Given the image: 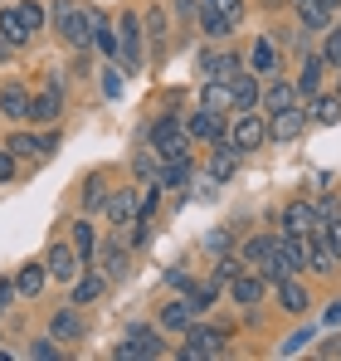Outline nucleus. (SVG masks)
I'll use <instances>...</instances> for the list:
<instances>
[{
  "mask_svg": "<svg viewBox=\"0 0 341 361\" xmlns=\"http://www.w3.org/2000/svg\"><path fill=\"white\" fill-rule=\"evenodd\" d=\"M137 205H142V190H137V185H117V190H108V205H103V210H108L113 225H122V220L137 215Z\"/></svg>",
  "mask_w": 341,
  "mask_h": 361,
  "instance_id": "6ab92c4d",
  "label": "nucleus"
},
{
  "mask_svg": "<svg viewBox=\"0 0 341 361\" xmlns=\"http://www.w3.org/2000/svg\"><path fill=\"white\" fill-rule=\"evenodd\" d=\"M317 230V205L312 200H287L283 205V235H312Z\"/></svg>",
  "mask_w": 341,
  "mask_h": 361,
  "instance_id": "9b49d317",
  "label": "nucleus"
},
{
  "mask_svg": "<svg viewBox=\"0 0 341 361\" xmlns=\"http://www.w3.org/2000/svg\"><path fill=\"white\" fill-rule=\"evenodd\" d=\"M78 205H83V215H98V210L108 205V176H103V171L83 176V185H78Z\"/></svg>",
  "mask_w": 341,
  "mask_h": 361,
  "instance_id": "4be33fe9",
  "label": "nucleus"
},
{
  "mask_svg": "<svg viewBox=\"0 0 341 361\" xmlns=\"http://www.w3.org/2000/svg\"><path fill=\"white\" fill-rule=\"evenodd\" d=\"M147 147L161 157V161H175V157H190V132H185V122L175 118V113H166V118H156L151 127H147Z\"/></svg>",
  "mask_w": 341,
  "mask_h": 361,
  "instance_id": "7ed1b4c3",
  "label": "nucleus"
},
{
  "mask_svg": "<svg viewBox=\"0 0 341 361\" xmlns=\"http://www.w3.org/2000/svg\"><path fill=\"white\" fill-rule=\"evenodd\" d=\"M142 39H147L142 15H137V10H122V15H117V68H122V73H147Z\"/></svg>",
  "mask_w": 341,
  "mask_h": 361,
  "instance_id": "f03ea898",
  "label": "nucleus"
},
{
  "mask_svg": "<svg viewBox=\"0 0 341 361\" xmlns=\"http://www.w3.org/2000/svg\"><path fill=\"white\" fill-rule=\"evenodd\" d=\"M49 20H54L58 39L68 49H93V10H83L78 0H54L49 5Z\"/></svg>",
  "mask_w": 341,
  "mask_h": 361,
  "instance_id": "f257e3e1",
  "label": "nucleus"
},
{
  "mask_svg": "<svg viewBox=\"0 0 341 361\" xmlns=\"http://www.w3.org/2000/svg\"><path fill=\"white\" fill-rule=\"evenodd\" d=\"M166 283L175 288V293H190V274H185V269H170V274H166Z\"/></svg>",
  "mask_w": 341,
  "mask_h": 361,
  "instance_id": "de8ad7c7",
  "label": "nucleus"
},
{
  "mask_svg": "<svg viewBox=\"0 0 341 361\" xmlns=\"http://www.w3.org/2000/svg\"><path fill=\"white\" fill-rule=\"evenodd\" d=\"M10 59H15V49H10V44L0 39V63H10Z\"/></svg>",
  "mask_w": 341,
  "mask_h": 361,
  "instance_id": "5fc2aeb1",
  "label": "nucleus"
},
{
  "mask_svg": "<svg viewBox=\"0 0 341 361\" xmlns=\"http://www.w3.org/2000/svg\"><path fill=\"white\" fill-rule=\"evenodd\" d=\"M322 59L332 63V68H341V20L327 30V44H322Z\"/></svg>",
  "mask_w": 341,
  "mask_h": 361,
  "instance_id": "ea45409f",
  "label": "nucleus"
},
{
  "mask_svg": "<svg viewBox=\"0 0 341 361\" xmlns=\"http://www.w3.org/2000/svg\"><path fill=\"white\" fill-rule=\"evenodd\" d=\"M229 88H234V108H239V113L259 108V98H264V83H259V73H254V68H239V73L229 78Z\"/></svg>",
  "mask_w": 341,
  "mask_h": 361,
  "instance_id": "2eb2a0df",
  "label": "nucleus"
},
{
  "mask_svg": "<svg viewBox=\"0 0 341 361\" xmlns=\"http://www.w3.org/2000/svg\"><path fill=\"white\" fill-rule=\"evenodd\" d=\"M195 10H200L195 0H175V20H180V25H190V20H195Z\"/></svg>",
  "mask_w": 341,
  "mask_h": 361,
  "instance_id": "09e8293b",
  "label": "nucleus"
},
{
  "mask_svg": "<svg viewBox=\"0 0 341 361\" xmlns=\"http://www.w3.org/2000/svg\"><path fill=\"white\" fill-rule=\"evenodd\" d=\"M35 142H39V157H54V152H58V127H54V132H39Z\"/></svg>",
  "mask_w": 341,
  "mask_h": 361,
  "instance_id": "a18cd8bd",
  "label": "nucleus"
},
{
  "mask_svg": "<svg viewBox=\"0 0 341 361\" xmlns=\"http://www.w3.org/2000/svg\"><path fill=\"white\" fill-rule=\"evenodd\" d=\"M317 5H322L327 15H341V0H317Z\"/></svg>",
  "mask_w": 341,
  "mask_h": 361,
  "instance_id": "864d4df0",
  "label": "nucleus"
},
{
  "mask_svg": "<svg viewBox=\"0 0 341 361\" xmlns=\"http://www.w3.org/2000/svg\"><path fill=\"white\" fill-rule=\"evenodd\" d=\"M322 352H327V357H341V337H337V342H327Z\"/></svg>",
  "mask_w": 341,
  "mask_h": 361,
  "instance_id": "6e6d98bb",
  "label": "nucleus"
},
{
  "mask_svg": "<svg viewBox=\"0 0 341 361\" xmlns=\"http://www.w3.org/2000/svg\"><path fill=\"white\" fill-rule=\"evenodd\" d=\"M225 142L239 152V157H249V152H259V147H268V118L264 113H234L225 127Z\"/></svg>",
  "mask_w": 341,
  "mask_h": 361,
  "instance_id": "20e7f679",
  "label": "nucleus"
},
{
  "mask_svg": "<svg viewBox=\"0 0 341 361\" xmlns=\"http://www.w3.org/2000/svg\"><path fill=\"white\" fill-rule=\"evenodd\" d=\"M30 357H39V361H58L63 352L54 347V337H39V342H30Z\"/></svg>",
  "mask_w": 341,
  "mask_h": 361,
  "instance_id": "79ce46f5",
  "label": "nucleus"
},
{
  "mask_svg": "<svg viewBox=\"0 0 341 361\" xmlns=\"http://www.w3.org/2000/svg\"><path fill=\"white\" fill-rule=\"evenodd\" d=\"M259 103H264L268 113H287V108H302V93H297V83H292V78H283V73H273Z\"/></svg>",
  "mask_w": 341,
  "mask_h": 361,
  "instance_id": "1a4fd4ad",
  "label": "nucleus"
},
{
  "mask_svg": "<svg viewBox=\"0 0 341 361\" xmlns=\"http://www.w3.org/2000/svg\"><path fill=\"white\" fill-rule=\"evenodd\" d=\"M307 342H312V332H292V337L283 342V357H287V352H302Z\"/></svg>",
  "mask_w": 341,
  "mask_h": 361,
  "instance_id": "8fccbe9b",
  "label": "nucleus"
},
{
  "mask_svg": "<svg viewBox=\"0 0 341 361\" xmlns=\"http://www.w3.org/2000/svg\"><path fill=\"white\" fill-rule=\"evenodd\" d=\"M103 293H108V279H103V269H93V264H88V269L73 279V293H68V302H73V307H88V302L103 298Z\"/></svg>",
  "mask_w": 341,
  "mask_h": 361,
  "instance_id": "f8f14e48",
  "label": "nucleus"
},
{
  "mask_svg": "<svg viewBox=\"0 0 341 361\" xmlns=\"http://www.w3.org/2000/svg\"><path fill=\"white\" fill-rule=\"evenodd\" d=\"M30 98H35V93H30L25 83H5V88H0V118L5 122H30Z\"/></svg>",
  "mask_w": 341,
  "mask_h": 361,
  "instance_id": "4468645a",
  "label": "nucleus"
},
{
  "mask_svg": "<svg viewBox=\"0 0 341 361\" xmlns=\"http://www.w3.org/2000/svg\"><path fill=\"white\" fill-rule=\"evenodd\" d=\"M195 68H200V78H205V83H210V78H225V54H215V49H205Z\"/></svg>",
  "mask_w": 341,
  "mask_h": 361,
  "instance_id": "4c0bfd02",
  "label": "nucleus"
},
{
  "mask_svg": "<svg viewBox=\"0 0 341 361\" xmlns=\"http://www.w3.org/2000/svg\"><path fill=\"white\" fill-rule=\"evenodd\" d=\"M229 240H234L229 230H210V235H205V249H215V254H229Z\"/></svg>",
  "mask_w": 341,
  "mask_h": 361,
  "instance_id": "c03bdc74",
  "label": "nucleus"
},
{
  "mask_svg": "<svg viewBox=\"0 0 341 361\" xmlns=\"http://www.w3.org/2000/svg\"><path fill=\"white\" fill-rule=\"evenodd\" d=\"M229 298L239 302V307H244V312H249V307H254V302H264V274H259V269H254V274H249V269H244V274H239V279H229Z\"/></svg>",
  "mask_w": 341,
  "mask_h": 361,
  "instance_id": "a211bd4d",
  "label": "nucleus"
},
{
  "mask_svg": "<svg viewBox=\"0 0 341 361\" xmlns=\"http://www.w3.org/2000/svg\"><path fill=\"white\" fill-rule=\"evenodd\" d=\"M151 357H166L161 332L147 327V322H132L127 337H122V347H117V361H151Z\"/></svg>",
  "mask_w": 341,
  "mask_h": 361,
  "instance_id": "39448f33",
  "label": "nucleus"
},
{
  "mask_svg": "<svg viewBox=\"0 0 341 361\" xmlns=\"http://www.w3.org/2000/svg\"><path fill=\"white\" fill-rule=\"evenodd\" d=\"M15 10H20V25H25V30H30V39H35V35H39V30H44V25H49V10H44V5H39V0H20V5H15Z\"/></svg>",
  "mask_w": 341,
  "mask_h": 361,
  "instance_id": "e433bc0d",
  "label": "nucleus"
},
{
  "mask_svg": "<svg viewBox=\"0 0 341 361\" xmlns=\"http://www.w3.org/2000/svg\"><path fill=\"white\" fill-rule=\"evenodd\" d=\"M220 352H225V332H215V327H185V347H180L185 361H205V357H220Z\"/></svg>",
  "mask_w": 341,
  "mask_h": 361,
  "instance_id": "0eeeda50",
  "label": "nucleus"
},
{
  "mask_svg": "<svg viewBox=\"0 0 341 361\" xmlns=\"http://www.w3.org/2000/svg\"><path fill=\"white\" fill-rule=\"evenodd\" d=\"M49 337H54V342H78V337H83V322H78V307H73V302L58 307L54 317H49Z\"/></svg>",
  "mask_w": 341,
  "mask_h": 361,
  "instance_id": "cd10ccee",
  "label": "nucleus"
},
{
  "mask_svg": "<svg viewBox=\"0 0 341 361\" xmlns=\"http://www.w3.org/2000/svg\"><path fill=\"white\" fill-rule=\"evenodd\" d=\"M234 171H239V152L229 147L225 137H220V142H210V185H215V180H229Z\"/></svg>",
  "mask_w": 341,
  "mask_h": 361,
  "instance_id": "412c9836",
  "label": "nucleus"
},
{
  "mask_svg": "<svg viewBox=\"0 0 341 361\" xmlns=\"http://www.w3.org/2000/svg\"><path fill=\"white\" fill-rule=\"evenodd\" d=\"M58 113H63V88H58V78H49V88L30 98V122L49 127V122H58Z\"/></svg>",
  "mask_w": 341,
  "mask_h": 361,
  "instance_id": "9d476101",
  "label": "nucleus"
},
{
  "mask_svg": "<svg viewBox=\"0 0 341 361\" xmlns=\"http://www.w3.org/2000/svg\"><path fill=\"white\" fill-rule=\"evenodd\" d=\"M142 30H147V39H151V59L161 63L166 59V5H147L142 10Z\"/></svg>",
  "mask_w": 341,
  "mask_h": 361,
  "instance_id": "ddd939ff",
  "label": "nucleus"
},
{
  "mask_svg": "<svg viewBox=\"0 0 341 361\" xmlns=\"http://www.w3.org/2000/svg\"><path fill=\"white\" fill-rule=\"evenodd\" d=\"M322 68H327V59H322V54H312V59L297 68V78H292V83H297V93H302V98L322 93Z\"/></svg>",
  "mask_w": 341,
  "mask_h": 361,
  "instance_id": "7c9ffc66",
  "label": "nucleus"
},
{
  "mask_svg": "<svg viewBox=\"0 0 341 361\" xmlns=\"http://www.w3.org/2000/svg\"><path fill=\"white\" fill-rule=\"evenodd\" d=\"M337 98H341V83H337Z\"/></svg>",
  "mask_w": 341,
  "mask_h": 361,
  "instance_id": "4d7b16f0",
  "label": "nucleus"
},
{
  "mask_svg": "<svg viewBox=\"0 0 341 361\" xmlns=\"http://www.w3.org/2000/svg\"><path fill=\"white\" fill-rule=\"evenodd\" d=\"M93 73V59H88V49H78V59H73V78H88Z\"/></svg>",
  "mask_w": 341,
  "mask_h": 361,
  "instance_id": "3c124183",
  "label": "nucleus"
},
{
  "mask_svg": "<svg viewBox=\"0 0 341 361\" xmlns=\"http://www.w3.org/2000/svg\"><path fill=\"white\" fill-rule=\"evenodd\" d=\"M93 44H98L103 59H117V25H108L103 10H93Z\"/></svg>",
  "mask_w": 341,
  "mask_h": 361,
  "instance_id": "72a5a7b5",
  "label": "nucleus"
},
{
  "mask_svg": "<svg viewBox=\"0 0 341 361\" xmlns=\"http://www.w3.org/2000/svg\"><path fill=\"white\" fill-rule=\"evenodd\" d=\"M190 322H195V312H190L185 293H180L175 302H161V312H156V327H161V332H185Z\"/></svg>",
  "mask_w": 341,
  "mask_h": 361,
  "instance_id": "393cba45",
  "label": "nucleus"
},
{
  "mask_svg": "<svg viewBox=\"0 0 341 361\" xmlns=\"http://www.w3.org/2000/svg\"><path fill=\"white\" fill-rule=\"evenodd\" d=\"M44 283H49V269L44 264H20V274H15V293L20 298H39Z\"/></svg>",
  "mask_w": 341,
  "mask_h": 361,
  "instance_id": "c85d7f7f",
  "label": "nucleus"
},
{
  "mask_svg": "<svg viewBox=\"0 0 341 361\" xmlns=\"http://www.w3.org/2000/svg\"><path fill=\"white\" fill-rule=\"evenodd\" d=\"M249 68H254V73H264V78L283 73V63H278V44H273L268 35H259V39H254V49H249Z\"/></svg>",
  "mask_w": 341,
  "mask_h": 361,
  "instance_id": "aec40b11",
  "label": "nucleus"
},
{
  "mask_svg": "<svg viewBox=\"0 0 341 361\" xmlns=\"http://www.w3.org/2000/svg\"><path fill=\"white\" fill-rule=\"evenodd\" d=\"M225 113H210V108H200V113H190L185 118V132H190V142L195 147H210V142H220L225 137Z\"/></svg>",
  "mask_w": 341,
  "mask_h": 361,
  "instance_id": "6e6552de",
  "label": "nucleus"
},
{
  "mask_svg": "<svg viewBox=\"0 0 341 361\" xmlns=\"http://www.w3.org/2000/svg\"><path fill=\"white\" fill-rule=\"evenodd\" d=\"M0 39L10 44V49H20V44H30V30L20 25V10L10 5V10H0Z\"/></svg>",
  "mask_w": 341,
  "mask_h": 361,
  "instance_id": "c9c22d12",
  "label": "nucleus"
},
{
  "mask_svg": "<svg viewBox=\"0 0 341 361\" xmlns=\"http://www.w3.org/2000/svg\"><path fill=\"white\" fill-rule=\"evenodd\" d=\"M44 269H49V279H54V283H73L88 264L78 259V249H73V244L54 240V244H49V254H44Z\"/></svg>",
  "mask_w": 341,
  "mask_h": 361,
  "instance_id": "423d86ee",
  "label": "nucleus"
},
{
  "mask_svg": "<svg viewBox=\"0 0 341 361\" xmlns=\"http://www.w3.org/2000/svg\"><path fill=\"white\" fill-rule=\"evenodd\" d=\"M5 147H10L15 157H39V142H35L30 132H10V137H5Z\"/></svg>",
  "mask_w": 341,
  "mask_h": 361,
  "instance_id": "58836bf2",
  "label": "nucleus"
},
{
  "mask_svg": "<svg viewBox=\"0 0 341 361\" xmlns=\"http://www.w3.org/2000/svg\"><path fill=\"white\" fill-rule=\"evenodd\" d=\"M322 322H327V327H341V298L327 307V317H322Z\"/></svg>",
  "mask_w": 341,
  "mask_h": 361,
  "instance_id": "603ef678",
  "label": "nucleus"
},
{
  "mask_svg": "<svg viewBox=\"0 0 341 361\" xmlns=\"http://www.w3.org/2000/svg\"><path fill=\"white\" fill-rule=\"evenodd\" d=\"M302 127H307V113H302V108L273 113V118H268V142H292V137H297Z\"/></svg>",
  "mask_w": 341,
  "mask_h": 361,
  "instance_id": "5701e85b",
  "label": "nucleus"
},
{
  "mask_svg": "<svg viewBox=\"0 0 341 361\" xmlns=\"http://www.w3.org/2000/svg\"><path fill=\"white\" fill-rule=\"evenodd\" d=\"M210 5H215V10L225 15V20H229V25H234V30L244 25V0H210Z\"/></svg>",
  "mask_w": 341,
  "mask_h": 361,
  "instance_id": "a19ab883",
  "label": "nucleus"
},
{
  "mask_svg": "<svg viewBox=\"0 0 341 361\" xmlns=\"http://www.w3.org/2000/svg\"><path fill=\"white\" fill-rule=\"evenodd\" d=\"M302 113H307V122H322V127H332V122L341 118V98H337V93H312V98L302 103Z\"/></svg>",
  "mask_w": 341,
  "mask_h": 361,
  "instance_id": "a878e982",
  "label": "nucleus"
},
{
  "mask_svg": "<svg viewBox=\"0 0 341 361\" xmlns=\"http://www.w3.org/2000/svg\"><path fill=\"white\" fill-rule=\"evenodd\" d=\"M195 25H200V35H205V39H229V35H234V25H229V20L215 10V5H210V0H200Z\"/></svg>",
  "mask_w": 341,
  "mask_h": 361,
  "instance_id": "bb28decb",
  "label": "nucleus"
},
{
  "mask_svg": "<svg viewBox=\"0 0 341 361\" xmlns=\"http://www.w3.org/2000/svg\"><path fill=\"white\" fill-rule=\"evenodd\" d=\"M93 264L103 269V279H108V283H122V279H127V249H122L117 240L98 244V259H93Z\"/></svg>",
  "mask_w": 341,
  "mask_h": 361,
  "instance_id": "f3484780",
  "label": "nucleus"
},
{
  "mask_svg": "<svg viewBox=\"0 0 341 361\" xmlns=\"http://www.w3.org/2000/svg\"><path fill=\"white\" fill-rule=\"evenodd\" d=\"M292 10H297V20H302V25H307L312 35H327V30L337 25V15H327V10H322L317 0H292Z\"/></svg>",
  "mask_w": 341,
  "mask_h": 361,
  "instance_id": "c756f323",
  "label": "nucleus"
},
{
  "mask_svg": "<svg viewBox=\"0 0 341 361\" xmlns=\"http://www.w3.org/2000/svg\"><path fill=\"white\" fill-rule=\"evenodd\" d=\"M68 244H73V249H78V259H83V264H93V259H98V230H93V220H88V215H78V220H68Z\"/></svg>",
  "mask_w": 341,
  "mask_h": 361,
  "instance_id": "dca6fc26",
  "label": "nucleus"
},
{
  "mask_svg": "<svg viewBox=\"0 0 341 361\" xmlns=\"http://www.w3.org/2000/svg\"><path fill=\"white\" fill-rule=\"evenodd\" d=\"M278 307L292 312V317H302V312L312 307V293L297 283V274H292V279H278Z\"/></svg>",
  "mask_w": 341,
  "mask_h": 361,
  "instance_id": "b1692460",
  "label": "nucleus"
},
{
  "mask_svg": "<svg viewBox=\"0 0 341 361\" xmlns=\"http://www.w3.org/2000/svg\"><path fill=\"white\" fill-rule=\"evenodd\" d=\"M15 176H20V157L5 147V152H0V180H15Z\"/></svg>",
  "mask_w": 341,
  "mask_h": 361,
  "instance_id": "37998d69",
  "label": "nucleus"
},
{
  "mask_svg": "<svg viewBox=\"0 0 341 361\" xmlns=\"http://www.w3.org/2000/svg\"><path fill=\"white\" fill-rule=\"evenodd\" d=\"M200 108H210V113H229V108H234V88H229L225 78H210L205 93H200Z\"/></svg>",
  "mask_w": 341,
  "mask_h": 361,
  "instance_id": "2f4dec72",
  "label": "nucleus"
},
{
  "mask_svg": "<svg viewBox=\"0 0 341 361\" xmlns=\"http://www.w3.org/2000/svg\"><path fill=\"white\" fill-rule=\"evenodd\" d=\"M185 302H190V312H205V307H215V302H220V279H200V283H190Z\"/></svg>",
  "mask_w": 341,
  "mask_h": 361,
  "instance_id": "f704fd0d",
  "label": "nucleus"
},
{
  "mask_svg": "<svg viewBox=\"0 0 341 361\" xmlns=\"http://www.w3.org/2000/svg\"><path fill=\"white\" fill-rule=\"evenodd\" d=\"M103 93H108V98L122 93V68H108V73H103Z\"/></svg>",
  "mask_w": 341,
  "mask_h": 361,
  "instance_id": "49530a36",
  "label": "nucleus"
},
{
  "mask_svg": "<svg viewBox=\"0 0 341 361\" xmlns=\"http://www.w3.org/2000/svg\"><path fill=\"white\" fill-rule=\"evenodd\" d=\"M273 240H278V235H249V240L239 244V259H244V269H259V264L273 254Z\"/></svg>",
  "mask_w": 341,
  "mask_h": 361,
  "instance_id": "473e14b6",
  "label": "nucleus"
}]
</instances>
